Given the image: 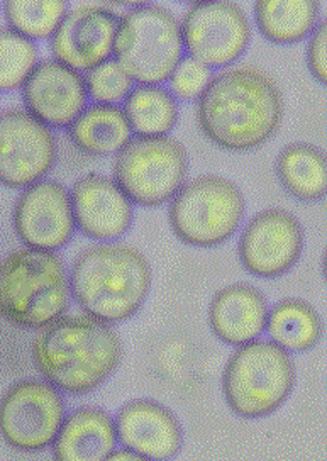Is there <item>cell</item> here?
I'll return each instance as SVG.
<instances>
[{
	"mask_svg": "<svg viewBox=\"0 0 327 461\" xmlns=\"http://www.w3.org/2000/svg\"><path fill=\"white\" fill-rule=\"evenodd\" d=\"M284 111L282 90L270 75L240 65L213 77L197 102V121L215 146L244 153L270 141Z\"/></svg>",
	"mask_w": 327,
	"mask_h": 461,
	"instance_id": "1",
	"label": "cell"
},
{
	"mask_svg": "<svg viewBox=\"0 0 327 461\" xmlns=\"http://www.w3.org/2000/svg\"><path fill=\"white\" fill-rule=\"evenodd\" d=\"M31 357L46 382L78 397L114 374L123 360V341L109 322L88 314L63 316L41 330Z\"/></svg>",
	"mask_w": 327,
	"mask_h": 461,
	"instance_id": "2",
	"label": "cell"
},
{
	"mask_svg": "<svg viewBox=\"0 0 327 461\" xmlns=\"http://www.w3.org/2000/svg\"><path fill=\"white\" fill-rule=\"evenodd\" d=\"M71 297L88 316L117 324L134 316L151 290V267L141 251L124 243L84 249L71 265Z\"/></svg>",
	"mask_w": 327,
	"mask_h": 461,
	"instance_id": "3",
	"label": "cell"
},
{
	"mask_svg": "<svg viewBox=\"0 0 327 461\" xmlns=\"http://www.w3.org/2000/svg\"><path fill=\"white\" fill-rule=\"evenodd\" d=\"M70 276L57 251L21 248L0 259V317L19 330H43L70 307Z\"/></svg>",
	"mask_w": 327,
	"mask_h": 461,
	"instance_id": "4",
	"label": "cell"
},
{
	"mask_svg": "<svg viewBox=\"0 0 327 461\" xmlns=\"http://www.w3.org/2000/svg\"><path fill=\"white\" fill-rule=\"evenodd\" d=\"M184 53L180 21L163 5H132L117 23L113 55L129 78L140 86L167 82Z\"/></svg>",
	"mask_w": 327,
	"mask_h": 461,
	"instance_id": "5",
	"label": "cell"
},
{
	"mask_svg": "<svg viewBox=\"0 0 327 461\" xmlns=\"http://www.w3.org/2000/svg\"><path fill=\"white\" fill-rule=\"evenodd\" d=\"M295 363L290 353L268 339L238 346L223 376L229 409L242 419H261L277 412L295 387Z\"/></svg>",
	"mask_w": 327,
	"mask_h": 461,
	"instance_id": "6",
	"label": "cell"
},
{
	"mask_svg": "<svg viewBox=\"0 0 327 461\" xmlns=\"http://www.w3.org/2000/svg\"><path fill=\"white\" fill-rule=\"evenodd\" d=\"M170 202L171 230L182 243L195 248L226 243L246 214L241 188L221 175H200L186 182Z\"/></svg>",
	"mask_w": 327,
	"mask_h": 461,
	"instance_id": "7",
	"label": "cell"
},
{
	"mask_svg": "<svg viewBox=\"0 0 327 461\" xmlns=\"http://www.w3.org/2000/svg\"><path fill=\"white\" fill-rule=\"evenodd\" d=\"M188 173L186 149L170 136L131 140L115 157L114 180L129 201L159 207L184 187Z\"/></svg>",
	"mask_w": 327,
	"mask_h": 461,
	"instance_id": "8",
	"label": "cell"
},
{
	"mask_svg": "<svg viewBox=\"0 0 327 461\" xmlns=\"http://www.w3.org/2000/svg\"><path fill=\"white\" fill-rule=\"evenodd\" d=\"M65 418L61 392L44 378H23L0 397V438L15 451L40 453L51 447Z\"/></svg>",
	"mask_w": 327,
	"mask_h": 461,
	"instance_id": "9",
	"label": "cell"
},
{
	"mask_svg": "<svg viewBox=\"0 0 327 461\" xmlns=\"http://www.w3.org/2000/svg\"><path fill=\"white\" fill-rule=\"evenodd\" d=\"M180 28L186 53L209 68L232 65L251 41L250 21L234 2L192 4Z\"/></svg>",
	"mask_w": 327,
	"mask_h": 461,
	"instance_id": "10",
	"label": "cell"
},
{
	"mask_svg": "<svg viewBox=\"0 0 327 461\" xmlns=\"http://www.w3.org/2000/svg\"><path fill=\"white\" fill-rule=\"evenodd\" d=\"M58 143L48 128L26 109L0 114V184L26 188L44 180L57 165Z\"/></svg>",
	"mask_w": 327,
	"mask_h": 461,
	"instance_id": "11",
	"label": "cell"
},
{
	"mask_svg": "<svg viewBox=\"0 0 327 461\" xmlns=\"http://www.w3.org/2000/svg\"><path fill=\"white\" fill-rule=\"evenodd\" d=\"M304 249L299 219L285 209H267L244 228L238 253L244 270L258 278H277L290 272Z\"/></svg>",
	"mask_w": 327,
	"mask_h": 461,
	"instance_id": "12",
	"label": "cell"
},
{
	"mask_svg": "<svg viewBox=\"0 0 327 461\" xmlns=\"http://www.w3.org/2000/svg\"><path fill=\"white\" fill-rule=\"evenodd\" d=\"M17 238L34 249L57 251L75 234L70 192L55 180H41L24 188L13 211Z\"/></svg>",
	"mask_w": 327,
	"mask_h": 461,
	"instance_id": "13",
	"label": "cell"
},
{
	"mask_svg": "<svg viewBox=\"0 0 327 461\" xmlns=\"http://www.w3.org/2000/svg\"><path fill=\"white\" fill-rule=\"evenodd\" d=\"M117 23V14L105 5L70 7L50 38L51 53L73 70L88 72L113 55Z\"/></svg>",
	"mask_w": 327,
	"mask_h": 461,
	"instance_id": "14",
	"label": "cell"
},
{
	"mask_svg": "<svg viewBox=\"0 0 327 461\" xmlns=\"http://www.w3.org/2000/svg\"><path fill=\"white\" fill-rule=\"evenodd\" d=\"M21 88L26 111L48 128H68L88 101L82 73L55 58L40 61Z\"/></svg>",
	"mask_w": 327,
	"mask_h": 461,
	"instance_id": "15",
	"label": "cell"
},
{
	"mask_svg": "<svg viewBox=\"0 0 327 461\" xmlns=\"http://www.w3.org/2000/svg\"><path fill=\"white\" fill-rule=\"evenodd\" d=\"M70 199L75 226L90 240L114 241L132 224L134 203L107 175L80 176L71 187Z\"/></svg>",
	"mask_w": 327,
	"mask_h": 461,
	"instance_id": "16",
	"label": "cell"
},
{
	"mask_svg": "<svg viewBox=\"0 0 327 461\" xmlns=\"http://www.w3.org/2000/svg\"><path fill=\"white\" fill-rule=\"evenodd\" d=\"M117 443L142 460H171L184 443L178 419L165 405L138 399L128 402L114 419Z\"/></svg>",
	"mask_w": 327,
	"mask_h": 461,
	"instance_id": "17",
	"label": "cell"
},
{
	"mask_svg": "<svg viewBox=\"0 0 327 461\" xmlns=\"http://www.w3.org/2000/svg\"><path fill=\"white\" fill-rule=\"evenodd\" d=\"M267 297L253 285L232 284L213 295L209 326L223 343L242 346L258 339L267 330Z\"/></svg>",
	"mask_w": 327,
	"mask_h": 461,
	"instance_id": "18",
	"label": "cell"
},
{
	"mask_svg": "<svg viewBox=\"0 0 327 461\" xmlns=\"http://www.w3.org/2000/svg\"><path fill=\"white\" fill-rule=\"evenodd\" d=\"M117 445L114 419L100 407L84 405L63 419L53 441L59 461L107 460Z\"/></svg>",
	"mask_w": 327,
	"mask_h": 461,
	"instance_id": "19",
	"label": "cell"
},
{
	"mask_svg": "<svg viewBox=\"0 0 327 461\" xmlns=\"http://www.w3.org/2000/svg\"><path fill=\"white\" fill-rule=\"evenodd\" d=\"M68 136L77 149L86 155L111 157L132 140V130L123 107L92 104L68 126Z\"/></svg>",
	"mask_w": 327,
	"mask_h": 461,
	"instance_id": "20",
	"label": "cell"
},
{
	"mask_svg": "<svg viewBox=\"0 0 327 461\" xmlns=\"http://www.w3.org/2000/svg\"><path fill=\"white\" fill-rule=\"evenodd\" d=\"M321 5L315 0H261L255 5L259 32L277 44L302 41L319 24Z\"/></svg>",
	"mask_w": 327,
	"mask_h": 461,
	"instance_id": "21",
	"label": "cell"
},
{
	"mask_svg": "<svg viewBox=\"0 0 327 461\" xmlns=\"http://www.w3.org/2000/svg\"><path fill=\"white\" fill-rule=\"evenodd\" d=\"M265 331L271 343L286 353H305L319 343L322 321L311 303L302 299H284L268 311Z\"/></svg>",
	"mask_w": 327,
	"mask_h": 461,
	"instance_id": "22",
	"label": "cell"
},
{
	"mask_svg": "<svg viewBox=\"0 0 327 461\" xmlns=\"http://www.w3.org/2000/svg\"><path fill=\"white\" fill-rule=\"evenodd\" d=\"M277 175L285 190L299 201H319L326 195V157L313 144L286 146L277 159Z\"/></svg>",
	"mask_w": 327,
	"mask_h": 461,
	"instance_id": "23",
	"label": "cell"
},
{
	"mask_svg": "<svg viewBox=\"0 0 327 461\" xmlns=\"http://www.w3.org/2000/svg\"><path fill=\"white\" fill-rule=\"evenodd\" d=\"M123 111L140 138L168 136L178 122L177 97L161 86H134L124 99Z\"/></svg>",
	"mask_w": 327,
	"mask_h": 461,
	"instance_id": "24",
	"label": "cell"
},
{
	"mask_svg": "<svg viewBox=\"0 0 327 461\" xmlns=\"http://www.w3.org/2000/svg\"><path fill=\"white\" fill-rule=\"evenodd\" d=\"M68 9L63 0H7L2 4L9 28L32 41L51 38Z\"/></svg>",
	"mask_w": 327,
	"mask_h": 461,
	"instance_id": "25",
	"label": "cell"
},
{
	"mask_svg": "<svg viewBox=\"0 0 327 461\" xmlns=\"http://www.w3.org/2000/svg\"><path fill=\"white\" fill-rule=\"evenodd\" d=\"M38 65V46L9 26H0V90H14Z\"/></svg>",
	"mask_w": 327,
	"mask_h": 461,
	"instance_id": "26",
	"label": "cell"
},
{
	"mask_svg": "<svg viewBox=\"0 0 327 461\" xmlns=\"http://www.w3.org/2000/svg\"><path fill=\"white\" fill-rule=\"evenodd\" d=\"M84 80L86 94L95 101V104L115 105L117 102L124 101L132 90V80L115 59H107L95 68L88 70Z\"/></svg>",
	"mask_w": 327,
	"mask_h": 461,
	"instance_id": "27",
	"label": "cell"
},
{
	"mask_svg": "<svg viewBox=\"0 0 327 461\" xmlns=\"http://www.w3.org/2000/svg\"><path fill=\"white\" fill-rule=\"evenodd\" d=\"M213 77V68L188 57L178 63V67L175 68V72L171 73L168 80H170L171 92L175 97L192 101V99H199L204 90L211 84Z\"/></svg>",
	"mask_w": 327,
	"mask_h": 461,
	"instance_id": "28",
	"label": "cell"
},
{
	"mask_svg": "<svg viewBox=\"0 0 327 461\" xmlns=\"http://www.w3.org/2000/svg\"><path fill=\"white\" fill-rule=\"evenodd\" d=\"M311 34H313V36H311V41L307 44V67H309V70L313 73V78H315L321 86H324L327 82L326 21L319 23Z\"/></svg>",
	"mask_w": 327,
	"mask_h": 461,
	"instance_id": "29",
	"label": "cell"
},
{
	"mask_svg": "<svg viewBox=\"0 0 327 461\" xmlns=\"http://www.w3.org/2000/svg\"><path fill=\"white\" fill-rule=\"evenodd\" d=\"M107 460H142V458L138 453H134V451H131L128 447H123V449L115 447Z\"/></svg>",
	"mask_w": 327,
	"mask_h": 461,
	"instance_id": "30",
	"label": "cell"
}]
</instances>
